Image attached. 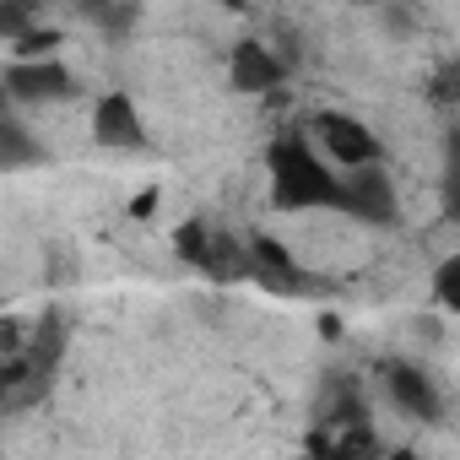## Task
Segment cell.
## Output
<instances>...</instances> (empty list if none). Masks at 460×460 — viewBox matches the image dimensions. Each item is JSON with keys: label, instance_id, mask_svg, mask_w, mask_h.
<instances>
[{"label": "cell", "instance_id": "6da1fadb", "mask_svg": "<svg viewBox=\"0 0 460 460\" xmlns=\"http://www.w3.org/2000/svg\"><path fill=\"white\" fill-rule=\"evenodd\" d=\"M266 168H271V206L277 211H314V206L336 211L341 173L304 136H277L266 146Z\"/></svg>", "mask_w": 460, "mask_h": 460}, {"label": "cell", "instance_id": "7a4b0ae2", "mask_svg": "<svg viewBox=\"0 0 460 460\" xmlns=\"http://www.w3.org/2000/svg\"><path fill=\"white\" fill-rule=\"evenodd\" d=\"M336 211H347V217H358V222H374V227H390V222L401 217V200H395V179L385 173V163L341 168Z\"/></svg>", "mask_w": 460, "mask_h": 460}, {"label": "cell", "instance_id": "3957f363", "mask_svg": "<svg viewBox=\"0 0 460 460\" xmlns=\"http://www.w3.org/2000/svg\"><path fill=\"white\" fill-rule=\"evenodd\" d=\"M314 136H320V157H331L336 173L341 168H358V163H385L379 136L363 119H352V114H336V109L314 114Z\"/></svg>", "mask_w": 460, "mask_h": 460}, {"label": "cell", "instance_id": "277c9868", "mask_svg": "<svg viewBox=\"0 0 460 460\" xmlns=\"http://www.w3.org/2000/svg\"><path fill=\"white\" fill-rule=\"evenodd\" d=\"M379 385H385V395L395 401V411H406V417H417V422H438V417H444V395H438V385H433L417 363L385 358V363H379Z\"/></svg>", "mask_w": 460, "mask_h": 460}, {"label": "cell", "instance_id": "5b68a950", "mask_svg": "<svg viewBox=\"0 0 460 460\" xmlns=\"http://www.w3.org/2000/svg\"><path fill=\"white\" fill-rule=\"evenodd\" d=\"M0 87H6L12 103H66V98H76V76L55 55L49 60H17Z\"/></svg>", "mask_w": 460, "mask_h": 460}, {"label": "cell", "instance_id": "8992f818", "mask_svg": "<svg viewBox=\"0 0 460 460\" xmlns=\"http://www.w3.org/2000/svg\"><path fill=\"white\" fill-rule=\"evenodd\" d=\"M244 255H250V277L266 282L271 293H309V277H304L298 255H293L282 239H271V234H250Z\"/></svg>", "mask_w": 460, "mask_h": 460}, {"label": "cell", "instance_id": "52a82bcc", "mask_svg": "<svg viewBox=\"0 0 460 460\" xmlns=\"http://www.w3.org/2000/svg\"><path fill=\"white\" fill-rule=\"evenodd\" d=\"M227 82H234L239 93H250V98H261V93H277V87L288 82V60H282L271 44H261V39H244L234 55H227Z\"/></svg>", "mask_w": 460, "mask_h": 460}, {"label": "cell", "instance_id": "ba28073f", "mask_svg": "<svg viewBox=\"0 0 460 460\" xmlns=\"http://www.w3.org/2000/svg\"><path fill=\"white\" fill-rule=\"evenodd\" d=\"M93 136H98V146L141 152V146H146V125H141L136 98H125V93H103V98L93 103Z\"/></svg>", "mask_w": 460, "mask_h": 460}, {"label": "cell", "instance_id": "9c48e42d", "mask_svg": "<svg viewBox=\"0 0 460 460\" xmlns=\"http://www.w3.org/2000/svg\"><path fill=\"white\" fill-rule=\"evenodd\" d=\"M28 163H44V141L6 109L0 114V168H28Z\"/></svg>", "mask_w": 460, "mask_h": 460}, {"label": "cell", "instance_id": "30bf717a", "mask_svg": "<svg viewBox=\"0 0 460 460\" xmlns=\"http://www.w3.org/2000/svg\"><path fill=\"white\" fill-rule=\"evenodd\" d=\"M200 271H206L211 282H239V277H250V255H244V239H234V234H211Z\"/></svg>", "mask_w": 460, "mask_h": 460}, {"label": "cell", "instance_id": "8fae6325", "mask_svg": "<svg viewBox=\"0 0 460 460\" xmlns=\"http://www.w3.org/2000/svg\"><path fill=\"white\" fill-rule=\"evenodd\" d=\"M206 244H211V227H206L200 217H190V222H179V227H173V255H179L184 266H195V271H200Z\"/></svg>", "mask_w": 460, "mask_h": 460}, {"label": "cell", "instance_id": "7c38bea8", "mask_svg": "<svg viewBox=\"0 0 460 460\" xmlns=\"http://www.w3.org/2000/svg\"><path fill=\"white\" fill-rule=\"evenodd\" d=\"M93 28L103 39H130V28H136V0H103V12L93 17Z\"/></svg>", "mask_w": 460, "mask_h": 460}, {"label": "cell", "instance_id": "4fadbf2b", "mask_svg": "<svg viewBox=\"0 0 460 460\" xmlns=\"http://www.w3.org/2000/svg\"><path fill=\"white\" fill-rule=\"evenodd\" d=\"M60 28H28V33H17L12 39V49H17V60H49L55 49H60Z\"/></svg>", "mask_w": 460, "mask_h": 460}, {"label": "cell", "instance_id": "5bb4252c", "mask_svg": "<svg viewBox=\"0 0 460 460\" xmlns=\"http://www.w3.org/2000/svg\"><path fill=\"white\" fill-rule=\"evenodd\" d=\"M33 17H39V6L33 0H0V39H17V33H28L33 28Z\"/></svg>", "mask_w": 460, "mask_h": 460}, {"label": "cell", "instance_id": "9a60e30c", "mask_svg": "<svg viewBox=\"0 0 460 460\" xmlns=\"http://www.w3.org/2000/svg\"><path fill=\"white\" fill-rule=\"evenodd\" d=\"M433 298H438L444 309H460V261H455V255L438 266V277H433Z\"/></svg>", "mask_w": 460, "mask_h": 460}, {"label": "cell", "instance_id": "2e32d148", "mask_svg": "<svg viewBox=\"0 0 460 460\" xmlns=\"http://www.w3.org/2000/svg\"><path fill=\"white\" fill-rule=\"evenodd\" d=\"M433 98H438L444 109L455 103V66H444V71H438V82H433Z\"/></svg>", "mask_w": 460, "mask_h": 460}, {"label": "cell", "instance_id": "e0dca14e", "mask_svg": "<svg viewBox=\"0 0 460 460\" xmlns=\"http://www.w3.org/2000/svg\"><path fill=\"white\" fill-rule=\"evenodd\" d=\"M152 211H157V190H141L136 206H130V217H152Z\"/></svg>", "mask_w": 460, "mask_h": 460}, {"label": "cell", "instance_id": "ac0fdd59", "mask_svg": "<svg viewBox=\"0 0 460 460\" xmlns=\"http://www.w3.org/2000/svg\"><path fill=\"white\" fill-rule=\"evenodd\" d=\"M6 390H12V368H6V358H0V401H6Z\"/></svg>", "mask_w": 460, "mask_h": 460}, {"label": "cell", "instance_id": "d6986e66", "mask_svg": "<svg viewBox=\"0 0 460 460\" xmlns=\"http://www.w3.org/2000/svg\"><path fill=\"white\" fill-rule=\"evenodd\" d=\"M222 6H227V12H250V0H222Z\"/></svg>", "mask_w": 460, "mask_h": 460}, {"label": "cell", "instance_id": "ffe728a7", "mask_svg": "<svg viewBox=\"0 0 460 460\" xmlns=\"http://www.w3.org/2000/svg\"><path fill=\"white\" fill-rule=\"evenodd\" d=\"M6 109H12V98H6V87H0V114H6Z\"/></svg>", "mask_w": 460, "mask_h": 460}, {"label": "cell", "instance_id": "44dd1931", "mask_svg": "<svg viewBox=\"0 0 460 460\" xmlns=\"http://www.w3.org/2000/svg\"><path fill=\"white\" fill-rule=\"evenodd\" d=\"M33 6H49V0H33Z\"/></svg>", "mask_w": 460, "mask_h": 460}]
</instances>
